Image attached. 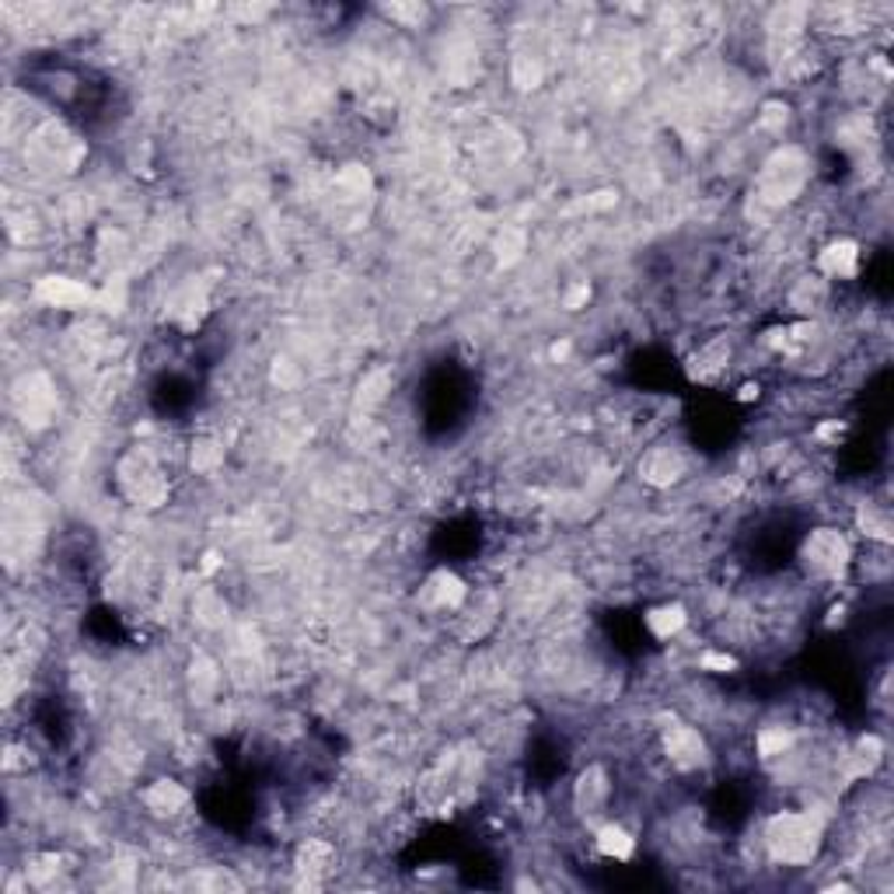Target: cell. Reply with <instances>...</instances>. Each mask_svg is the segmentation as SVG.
<instances>
[{
  "instance_id": "15",
  "label": "cell",
  "mask_w": 894,
  "mask_h": 894,
  "mask_svg": "<svg viewBox=\"0 0 894 894\" xmlns=\"http://www.w3.org/2000/svg\"><path fill=\"white\" fill-rule=\"evenodd\" d=\"M828 304H832V283L818 273L797 276L790 291H786V308H790L797 319H807V322L818 319Z\"/></svg>"
},
{
  "instance_id": "9",
  "label": "cell",
  "mask_w": 894,
  "mask_h": 894,
  "mask_svg": "<svg viewBox=\"0 0 894 894\" xmlns=\"http://www.w3.org/2000/svg\"><path fill=\"white\" fill-rule=\"evenodd\" d=\"M140 804H144V810L150 814V818H157V822H175V818H182V814L190 810L193 794H190V786H182L178 779L157 776V779H150L144 790H140Z\"/></svg>"
},
{
  "instance_id": "19",
  "label": "cell",
  "mask_w": 894,
  "mask_h": 894,
  "mask_svg": "<svg viewBox=\"0 0 894 894\" xmlns=\"http://www.w3.org/2000/svg\"><path fill=\"white\" fill-rule=\"evenodd\" d=\"M689 609L681 601H661V604H653V609H647V615H643V625H647V633L653 637V640H661V643H668V640H678L681 633H686L689 629Z\"/></svg>"
},
{
  "instance_id": "17",
  "label": "cell",
  "mask_w": 894,
  "mask_h": 894,
  "mask_svg": "<svg viewBox=\"0 0 894 894\" xmlns=\"http://www.w3.org/2000/svg\"><path fill=\"white\" fill-rule=\"evenodd\" d=\"M853 524L856 532L874 542V545H891L894 542V521H891V507L884 499H874V496H863L856 511H853Z\"/></svg>"
},
{
  "instance_id": "30",
  "label": "cell",
  "mask_w": 894,
  "mask_h": 894,
  "mask_svg": "<svg viewBox=\"0 0 894 894\" xmlns=\"http://www.w3.org/2000/svg\"><path fill=\"white\" fill-rule=\"evenodd\" d=\"M560 304H563V311H584L591 304V283H573V286H566Z\"/></svg>"
},
{
  "instance_id": "4",
  "label": "cell",
  "mask_w": 894,
  "mask_h": 894,
  "mask_svg": "<svg viewBox=\"0 0 894 894\" xmlns=\"http://www.w3.org/2000/svg\"><path fill=\"white\" fill-rule=\"evenodd\" d=\"M853 538L838 528V524H822V528H810L800 538L797 548V563L804 570L807 581L814 584H838L846 581V573L853 570Z\"/></svg>"
},
{
  "instance_id": "22",
  "label": "cell",
  "mask_w": 894,
  "mask_h": 894,
  "mask_svg": "<svg viewBox=\"0 0 894 894\" xmlns=\"http://www.w3.org/2000/svg\"><path fill=\"white\" fill-rule=\"evenodd\" d=\"M186 461L196 476H214V472L224 465V444L217 437H196L186 447Z\"/></svg>"
},
{
  "instance_id": "14",
  "label": "cell",
  "mask_w": 894,
  "mask_h": 894,
  "mask_svg": "<svg viewBox=\"0 0 894 894\" xmlns=\"http://www.w3.org/2000/svg\"><path fill=\"white\" fill-rule=\"evenodd\" d=\"M336 866H339V849H336V843H329V838H301V846L294 849V871L311 887H319Z\"/></svg>"
},
{
  "instance_id": "16",
  "label": "cell",
  "mask_w": 894,
  "mask_h": 894,
  "mask_svg": "<svg viewBox=\"0 0 894 894\" xmlns=\"http://www.w3.org/2000/svg\"><path fill=\"white\" fill-rule=\"evenodd\" d=\"M594 849H597V856L612 859V863H629L640 849V838L629 825H622L615 818H604L601 825H594Z\"/></svg>"
},
{
  "instance_id": "31",
  "label": "cell",
  "mask_w": 894,
  "mask_h": 894,
  "mask_svg": "<svg viewBox=\"0 0 894 894\" xmlns=\"http://www.w3.org/2000/svg\"><path fill=\"white\" fill-rule=\"evenodd\" d=\"M301 367L294 363V360H276L273 363V381L280 385V388H298L301 385Z\"/></svg>"
},
{
  "instance_id": "28",
  "label": "cell",
  "mask_w": 894,
  "mask_h": 894,
  "mask_svg": "<svg viewBox=\"0 0 894 894\" xmlns=\"http://www.w3.org/2000/svg\"><path fill=\"white\" fill-rule=\"evenodd\" d=\"M786 123H790V105H783V101H769L766 109L758 113V129H766V134L779 137Z\"/></svg>"
},
{
  "instance_id": "23",
  "label": "cell",
  "mask_w": 894,
  "mask_h": 894,
  "mask_svg": "<svg viewBox=\"0 0 894 894\" xmlns=\"http://www.w3.org/2000/svg\"><path fill=\"white\" fill-rule=\"evenodd\" d=\"M730 363V343L727 339H713V343H706L699 353H696V367H692V378L699 381H717Z\"/></svg>"
},
{
  "instance_id": "21",
  "label": "cell",
  "mask_w": 894,
  "mask_h": 894,
  "mask_svg": "<svg viewBox=\"0 0 894 894\" xmlns=\"http://www.w3.org/2000/svg\"><path fill=\"white\" fill-rule=\"evenodd\" d=\"M227 597L224 591L217 587H200L196 597H193V619L203 625V629H221L227 622Z\"/></svg>"
},
{
  "instance_id": "32",
  "label": "cell",
  "mask_w": 894,
  "mask_h": 894,
  "mask_svg": "<svg viewBox=\"0 0 894 894\" xmlns=\"http://www.w3.org/2000/svg\"><path fill=\"white\" fill-rule=\"evenodd\" d=\"M385 14L402 21L406 29H409V25H419V21L427 18V8H419V4H391V8H385Z\"/></svg>"
},
{
  "instance_id": "18",
  "label": "cell",
  "mask_w": 894,
  "mask_h": 894,
  "mask_svg": "<svg viewBox=\"0 0 894 894\" xmlns=\"http://www.w3.org/2000/svg\"><path fill=\"white\" fill-rule=\"evenodd\" d=\"M800 745V733L790 723H761L755 730V758L761 766H776Z\"/></svg>"
},
{
  "instance_id": "25",
  "label": "cell",
  "mask_w": 894,
  "mask_h": 894,
  "mask_svg": "<svg viewBox=\"0 0 894 894\" xmlns=\"http://www.w3.org/2000/svg\"><path fill=\"white\" fill-rule=\"evenodd\" d=\"M511 81L517 85V88H538L542 85V64L532 57V52H517L514 57V64H511Z\"/></svg>"
},
{
  "instance_id": "13",
  "label": "cell",
  "mask_w": 894,
  "mask_h": 894,
  "mask_svg": "<svg viewBox=\"0 0 894 894\" xmlns=\"http://www.w3.org/2000/svg\"><path fill=\"white\" fill-rule=\"evenodd\" d=\"M419 601L430 612H461L468 604V584L455 570H434L419 587Z\"/></svg>"
},
{
  "instance_id": "20",
  "label": "cell",
  "mask_w": 894,
  "mask_h": 894,
  "mask_svg": "<svg viewBox=\"0 0 894 894\" xmlns=\"http://www.w3.org/2000/svg\"><path fill=\"white\" fill-rule=\"evenodd\" d=\"M186 681H190V696H193V702L210 706V702L217 699L221 686H224V671H221V664L214 661V657L196 653L193 661H190V674H186Z\"/></svg>"
},
{
  "instance_id": "5",
  "label": "cell",
  "mask_w": 894,
  "mask_h": 894,
  "mask_svg": "<svg viewBox=\"0 0 894 894\" xmlns=\"http://www.w3.org/2000/svg\"><path fill=\"white\" fill-rule=\"evenodd\" d=\"M657 745H661L668 769L678 776H696V772H706L709 766H713V745H709L702 727H696V723L671 717V723L661 727V741Z\"/></svg>"
},
{
  "instance_id": "7",
  "label": "cell",
  "mask_w": 894,
  "mask_h": 894,
  "mask_svg": "<svg viewBox=\"0 0 894 894\" xmlns=\"http://www.w3.org/2000/svg\"><path fill=\"white\" fill-rule=\"evenodd\" d=\"M689 472H692V458H689L686 447L674 444V440L650 444L637 461V476L650 489H674L689 479Z\"/></svg>"
},
{
  "instance_id": "1",
  "label": "cell",
  "mask_w": 894,
  "mask_h": 894,
  "mask_svg": "<svg viewBox=\"0 0 894 894\" xmlns=\"http://www.w3.org/2000/svg\"><path fill=\"white\" fill-rule=\"evenodd\" d=\"M761 853L772 866H786V871H804V866L818 863V856L828 846V825L818 810L810 807H783L772 810L761 822Z\"/></svg>"
},
{
  "instance_id": "6",
  "label": "cell",
  "mask_w": 894,
  "mask_h": 894,
  "mask_svg": "<svg viewBox=\"0 0 894 894\" xmlns=\"http://www.w3.org/2000/svg\"><path fill=\"white\" fill-rule=\"evenodd\" d=\"M612 800H615V779H612L609 766H604V761H587V766L570 783L573 814L584 825H601L604 818H609Z\"/></svg>"
},
{
  "instance_id": "10",
  "label": "cell",
  "mask_w": 894,
  "mask_h": 894,
  "mask_svg": "<svg viewBox=\"0 0 894 894\" xmlns=\"http://www.w3.org/2000/svg\"><path fill=\"white\" fill-rule=\"evenodd\" d=\"M14 406L25 416L29 427H46L52 412H57V385H52L46 375H25L18 391H14Z\"/></svg>"
},
{
  "instance_id": "26",
  "label": "cell",
  "mask_w": 894,
  "mask_h": 894,
  "mask_svg": "<svg viewBox=\"0 0 894 894\" xmlns=\"http://www.w3.org/2000/svg\"><path fill=\"white\" fill-rule=\"evenodd\" d=\"M524 252H528V234L517 231V227H504V234L496 239V255L504 266H511V262H517Z\"/></svg>"
},
{
  "instance_id": "3",
  "label": "cell",
  "mask_w": 894,
  "mask_h": 894,
  "mask_svg": "<svg viewBox=\"0 0 894 894\" xmlns=\"http://www.w3.org/2000/svg\"><path fill=\"white\" fill-rule=\"evenodd\" d=\"M116 486L119 493L144 511H157L168 504L172 496V476L162 461V455L150 444H137L116 461Z\"/></svg>"
},
{
  "instance_id": "2",
  "label": "cell",
  "mask_w": 894,
  "mask_h": 894,
  "mask_svg": "<svg viewBox=\"0 0 894 894\" xmlns=\"http://www.w3.org/2000/svg\"><path fill=\"white\" fill-rule=\"evenodd\" d=\"M810 182V157L797 144H779L755 172L751 203L761 214H779L790 203H797Z\"/></svg>"
},
{
  "instance_id": "11",
  "label": "cell",
  "mask_w": 894,
  "mask_h": 894,
  "mask_svg": "<svg viewBox=\"0 0 894 894\" xmlns=\"http://www.w3.org/2000/svg\"><path fill=\"white\" fill-rule=\"evenodd\" d=\"M36 298L46 308H60V311H81L88 304H95L98 291H91V283L77 280V276H64V273H49L36 283Z\"/></svg>"
},
{
  "instance_id": "8",
  "label": "cell",
  "mask_w": 894,
  "mask_h": 894,
  "mask_svg": "<svg viewBox=\"0 0 894 894\" xmlns=\"http://www.w3.org/2000/svg\"><path fill=\"white\" fill-rule=\"evenodd\" d=\"M884 741H881V733H859V738L835 758V772L843 776V783H866V779H874L877 769L884 766Z\"/></svg>"
},
{
  "instance_id": "29",
  "label": "cell",
  "mask_w": 894,
  "mask_h": 894,
  "mask_svg": "<svg viewBox=\"0 0 894 894\" xmlns=\"http://www.w3.org/2000/svg\"><path fill=\"white\" fill-rule=\"evenodd\" d=\"M699 668L709 674H730V671H738V657L727 653V650H702Z\"/></svg>"
},
{
  "instance_id": "24",
  "label": "cell",
  "mask_w": 894,
  "mask_h": 894,
  "mask_svg": "<svg viewBox=\"0 0 894 894\" xmlns=\"http://www.w3.org/2000/svg\"><path fill=\"white\" fill-rule=\"evenodd\" d=\"M336 186H339V193H343V196L360 200V196H367L375 190V178L363 165H343V168H339V175H336Z\"/></svg>"
},
{
  "instance_id": "12",
  "label": "cell",
  "mask_w": 894,
  "mask_h": 894,
  "mask_svg": "<svg viewBox=\"0 0 894 894\" xmlns=\"http://www.w3.org/2000/svg\"><path fill=\"white\" fill-rule=\"evenodd\" d=\"M859 242L856 239H832L822 245L818 259H814V273L825 276L828 283H849L859 276Z\"/></svg>"
},
{
  "instance_id": "27",
  "label": "cell",
  "mask_w": 894,
  "mask_h": 894,
  "mask_svg": "<svg viewBox=\"0 0 894 894\" xmlns=\"http://www.w3.org/2000/svg\"><path fill=\"white\" fill-rule=\"evenodd\" d=\"M388 391H391V375L388 371H371L360 381V402L378 406V402H385Z\"/></svg>"
}]
</instances>
